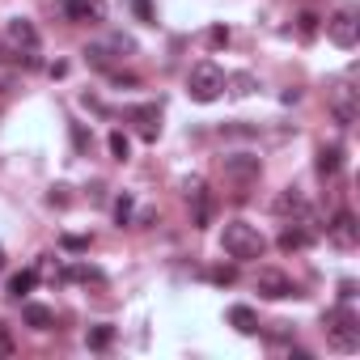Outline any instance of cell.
I'll return each mask as SVG.
<instances>
[{"label":"cell","mask_w":360,"mask_h":360,"mask_svg":"<svg viewBox=\"0 0 360 360\" xmlns=\"http://www.w3.org/2000/svg\"><path fill=\"white\" fill-rule=\"evenodd\" d=\"M221 250L237 263H250V259H263V250H267V237L259 233V225L250 221H225L221 229Z\"/></svg>","instance_id":"1"},{"label":"cell","mask_w":360,"mask_h":360,"mask_svg":"<svg viewBox=\"0 0 360 360\" xmlns=\"http://www.w3.org/2000/svg\"><path fill=\"white\" fill-rule=\"evenodd\" d=\"M187 93H191V102H216L225 93V72L216 68L212 60L195 64V68H191V77H187Z\"/></svg>","instance_id":"2"},{"label":"cell","mask_w":360,"mask_h":360,"mask_svg":"<svg viewBox=\"0 0 360 360\" xmlns=\"http://www.w3.org/2000/svg\"><path fill=\"white\" fill-rule=\"evenodd\" d=\"M326 331H331L335 348H344V352L360 348V322H356V314L348 305H339V309H331V314H326Z\"/></svg>","instance_id":"3"},{"label":"cell","mask_w":360,"mask_h":360,"mask_svg":"<svg viewBox=\"0 0 360 360\" xmlns=\"http://www.w3.org/2000/svg\"><path fill=\"white\" fill-rule=\"evenodd\" d=\"M326 34H331V43L335 47H344V51H352L356 47V38H360V26H356V13L352 9H339L331 21H326Z\"/></svg>","instance_id":"4"},{"label":"cell","mask_w":360,"mask_h":360,"mask_svg":"<svg viewBox=\"0 0 360 360\" xmlns=\"http://www.w3.org/2000/svg\"><path fill=\"white\" fill-rule=\"evenodd\" d=\"M254 288H259V293L267 297V301H284V297H293V293H297L293 280H288L284 272H272V267H263V272H259Z\"/></svg>","instance_id":"5"},{"label":"cell","mask_w":360,"mask_h":360,"mask_svg":"<svg viewBox=\"0 0 360 360\" xmlns=\"http://www.w3.org/2000/svg\"><path fill=\"white\" fill-rule=\"evenodd\" d=\"M331 110H335V123H339V128H352V123H356V115H360L356 93H352L348 85H339V89L331 93Z\"/></svg>","instance_id":"6"},{"label":"cell","mask_w":360,"mask_h":360,"mask_svg":"<svg viewBox=\"0 0 360 360\" xmlns=\"http://www.w3.org/2000/svg\"><path fill=\"white\" fill-rule=\"evenodd\" d=\"M225 174L237 178V182H254V178L263 174V165H259V157H250V153H233V157H225Z\"/></svg>","instance_id":"7"},{"label":"cell","mask_w":360,"mask_h":360,"mask_svg":"<svg viewBox=\"0 0 360 360\" xmlns=\"http://www.w3.org/2000/svg\"><path fill=\"white\" fill-rule=\"evenodd\" d=\"M326 229H331V237H335V242H339L344 250H352V246H356V237H360V233H356V216H352V212H335V221H331Z\"/></svg>","instance_id":"8"},{"label":"cell","mask_w":360,"mask_h":360,"mask_svg":"<svg viewBox=\"0 0 360 360\" xmlns=\"http://www.w3.org/2000/svg\"><path fill=\"white\" fill-rule=\"evenodd\" d=\"M64 13L72 21H102L106 17V0H68Z\"/></svg>","instance_id":"9"},{"label":"cell","mask_w":360,"mask_h":360,"mask_svg":"<svg viewBox=\"0 0 360 360\" xmlns=\"http://www.w3.org/2000/svg\"><path fill=\"white\" fill-rule=\"evenodd\" d=\"M187 200H195V225H212V195H208V187L195 178V182H187Z\"/></svg>","instance_id":"10"},{"label":"cell","mask_w":360,"mask_h":360,"mask_svg":"<svg viewBox=\"0 0 360 360\" xmlns=\"http://www.w3.org/2000/svg\"><path fill=\"white\" fill-rule=\"evenodd\" d=\"M339 165H344V149H339V144H322V149H318V174H339Z\"/></svg>","instance_id":"11"},{"label":"cell","mask_w":360,"mask_h":360,"mask_svg":"<svg viewBox=\"0 0 360 360\" xmlns=\"http://www.w3.org/2000/svg\"><path fill=\"white\" fill-rule=\"evenodd\" d=\"M9 38L17 43V47H26V51H34V47H38V30L30 26V21H9Z\"/></svg>","instance_id":"12"},{"label":"cell","mask_w":360,"mask_h":360,"mask_svg":"<svg viewBox=\"0 0 360 360\" xmlns=\"http://www.w3.org/2000/svg\"><path fill=\"white\" fill-rule=\"evenodd\" d=\"M21 318H26V326H34V331H51L56 326V314L47 305H26V309H21Z\"/></svg>","instance_id":"13"},{"label":"cell","mask_w":360,"mask_h":360,"mask_svg":"<svg viewBox=\"0 0 360 360\" xmlns=\"http://www.w3.org/2000/svg\"><path fill=\"white\" fill-rule=\"evenodd\" d=\"M128 119H136V123L144 128V136L153 140V136H157V119H161V110H157V106H132Z\"/></svg>","instance_id":"14"},{"label":"cell","mask_w":360,"mask_h":360,"mask_svg":"<svg viewBox=\"0 0 360 360\" xmlns=\"http://www.w3.org/2000/svg\"><path fill=\"white\" fill-rule=\"evenodd\" d=\"M229 322H233V331H242V335H254L259 331V318H254L250 305H233L229 309Z\"/></svg>","instance_id":"15"},{"label":"cell","mask_w":360,"mask_h":360,"mask_svg":"<svg viewBox=\"0 0 360 360\" xmlns=\"http://www.w3.org/2000/svg\"><path fill=\"white\" fill-rule=\"evenodd\" d=\"M34 284H38V272H17V276H9V297H26Z\"/></svg>","instance_id":"16"},{"label":"cell","mask_w":360,"mask_h":360,"mask_svg":"<svg viewBox=\"0 0 360 360\" xmlns=\"http://www.w3.org/2000/svg\"><path fill=\"white\" fill-rule=\"evenodd\" d=\"M85 339H89V348H93V352H106V348L115 344V326H93V331L85 335Z\"/></svg>","instance_id":"17"},{"label":"cell","mask_w":360,"mask_h":360,"mask_svg":"<svg viewBox=\"0 0 360 360\" xmlns=\"http://www.w3.org/2000/svg\"><path fill=\"white\" fill-rule=\"evenodd\" d=\"M309 246V233L305 229H284L280 233V250H305Z\"/></svg>","instance_id":"18"},{"label":"cell","mask_w":360,"mask_h":360,"mask_svg":"<svg viewBox=\"0 0 360 360\" xmlns=\"http://www.w3.org/2000/svg\"><path fill=\"white\" fill-rule=\"evenodd\" d=\"M276 212H297V216H305L309 208H305V200L297 195V191H284V195L276 200Z\"/></svg>","instance_id":"19"},{"label":"cell","mask_w":360,"mask_h":360,"mask_svg":"<svg viewBox=\"0 0 360 360\" xmlns=\"http://www.w3.org/2000/svg\"><path fill=\"white\" fill-rule=\"evenodd\" d=\"M110 153H115V161H128V153H132V140H128L123 132H110Z\"/></svg>","instance_id":"20"},{"label":"cell","mask_w":360,"mask_h":360,"mask_svg":"<svg viewBox=\"0 0 360 360\" xmlns=\"http://www.w3.org/2000/svg\"><path fill=\"white\" fill-rule=\"evenodd\" d=\"M225 85H233L237 98H246V93L254 89V77H250V72H237V77H225Z\"/></svg>","instance_id":"21"},{"label":"cell","mask_w":360,"mask_h":360,"mask_svg":"<svg viewBox=\"0 0 360 360\" xmlns=\"http://www.w3.org/2000/svg\"><path fill=\"white\" fill-rule=\"evenodd\" d=\"M297 30H301V38H314V34H318V17H314V13H301V17H297Z\"/></svg>","instance_id":"22"},{"label":"cell","mask_w":360,"mask_h":360,"mask_svg":"<svg viewBox=\"0 0 360 360\" xmlns=\"http://www.w3.org/2000/svg\"><path fill=\"white\" fill-rule=\"evenodd\" d=\"M115 221H119V225H128V221H132V195L115 200Z\"/></svg>","instance_id":"23"},{"label":"cell","mask_w":360,"mask_h":360,"mask_svg":"<svg viewBox=\"0 0 360 360\" xmlns=\"http://www.w3.org/2000/svg\"><path fill=\"white\" fill-rule=\"evenodd\" d=\"M64 250H72V254L89 250V237H77V233H68V237H64Z\"/></svg>","instance_id":"24"},{"label":"cell","mask_w":360,"mask_h":360,"mask_svg":"<svg viewBox=\"0 0 360 360\" xmlns=\"http://www.w3.org/2000/svg\"><path fill=\"white\" fill-rule=\"evenodd\" d=\"M208 43H212V47H225V43H229V30H225V26H212V30H208Z\"/></svg>","instance_id":"25"},{"label":"cell","mask_w":360,"mask_h":360,"mask_svg":"<svg viewBox=\"0 0 360 360\" xmlns=\"http://www.w3.org/2000/svg\"><path fill=\"white\" fill-rule=\"evenodd\" d=\"M132 9H136L140 21H153V5H149V0H132Z\"/></svg>","instance_id":"26"},{"label":"cell","mask_w":360,"mask_h":360,"mask_svg":"<svg viewBox=\"0 0 360 360\" xmlns=\"http://www.w3.org/2000/svg\"><path fill=\"white\" fill-rule=\"evenodd\" d=\"M212 280H216V284H233V267H216Z\"/></svg>","instance_id":"27"},{"label":"cell","mask_w":360,"mask_h":360,"mask_svg":"<svg viewBox=\"0 0 360 360\" xmlns=\"http://www.w3.org/2000/svg\"><path fill=\"white\" fill-rule=\"evenodd\" d=\"M339 297H344V301H352V297H356V284H352V280H344V284H339Z\"/></svg>","instance_id":"28"},{"label":"cell","mask_w":360,"mask_h":360,"mask_svg":"<svg viewBox=\"0 0 360 360\" xmlns=\"http://www.w3.org/2000/svg\"><path fill=\"white\" fill-rule=\"evenodd\" d=\"M0 272H5V246H0Z\"/></svg>","instance_id":"29"},{"label":"cell","mask_w":360,"mask_h":360,"mask_svg":"<svg viewBox=\"0 0 360 360\" xmlns=\"http://www.w3.org/2000/svg\"><path fill=\"white\" fill-rule=\"evenodd\" d=\"M0 60H9V56H0Z\"/></svg>","instance_id":"30"}]
</instances>
